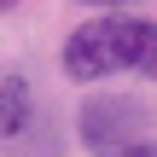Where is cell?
<instances>
[{
    "mask_svg": "<svg viewBox=\"0 0 157 157\" xmlns=\"http://www.w3.org/2000/svg\"><path fill=\"white\" fill-rule=\"evenodd\" d=\"M146 17H128V12H99L87 17L70 41H64V76L76 82H105L117 70H134L140 58V41H146Z\"/></svg>",
    "mask_w": 157,
    "mask_h": 157,
    "instance_id": "6da1fadb",
    "label": "cell"
},
{
    "mask_svg": "<svg viewBox=\"0 0 157 157\" xmlns=\"http://www.w3.org/2000/svg\"><path fill=\"white\" fill-rule=\"evenodd\" d=\"M146 128H151V111H146V99H134V93H99V99H87L82 117H76V134H82L93 151L134 146V140H146Z\"/></svg>",
    "mask_w": 157,
    "mask_h": 157,
    "instance_id": "7a4b0ae2",
    "label": "cell"
},
{
    "mask_svg": "<svg viewBox=\"0 0 157 157\" xmlns=\"http://www.w3.org/2000/svg\"><path fill=\"white\" fill-rule=\"evenodd\" d=\"M29 122H35V87L23 70H6L0 76V140H17Z\"/></svg>",
    "mask_w": 157,
    "mask_h": 157,
    "instance_id": "3957f363",
    "label": "cell"
},
{
    "mask_svg": "<svg viewBox=\"0 0 157 157\" xmlns=\"http://www.w3.org/2000/svg\"><path fill=\"white\" fill-rule=\"evenodd\" d=\"M134 70H140L146 82H157V23L146 29V41H140V58H134Z\"/></svg>",
    "mask_w": 157,
    "mask_h": 157,
    "instance_id": "277c9868",
    "label": "cell"
},
{
    "mask_svg": "<svg viewBox=\"0 0 157 157\" xmlns=\"http://www.w3.org/2000/svg\"><path fill=\"white\" fill-rule=\"evenodd\" d=\"M99 157H157V146H146V140H134V146H117V151H99Z\"/></svg>",
    "mask_w": 157,
    "mask_h": 157,
    "instance_id": "5b68a950",
    "label": "cell"
},
{
    "mask_svg": "<svg viewBox=\"0 0 157 157\" xmlns=\"http://www.w3.org/2000/svg\"><path fill=\"white\" fill-rule=\"evenodd\" d=\"M82 6H99V12H117V6H128V0H82Z\"/></svg>",
    "mask_w": 157,
    "mask_h": 157,
    "instance_id": "8992f818",
    "label": "cell"
},
{
    "mask_svg": "<svg viewBox=\"0 0 157 157\" xmlns=\"http://www.w3.org/2000/svg\"><path fill=\"white\" fill-rule=\"evenodd\" d=\"M12 6H17V0H0V12H12Z\"/></svg>",
    "mask_w": 157,
    "mask_h": 157,
    "instance_id": "52a82bcc",
    "label": "cell"
}]
</instances>
